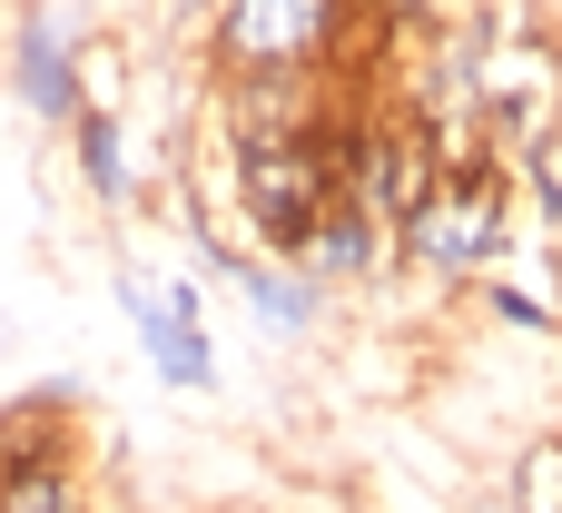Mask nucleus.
Wrapping results in <instances>:
<instances>
[{"mask_svg":"<svg viewBox=\"0 0 562 513\" xmlns=\"http://www.w3.org/2000/svg\"><path fill=\"white\" fill-rule=\"evenodd\" d=\"M484 306H494V316H514V326H533V336L553 326V306H543V297H524V287H504V277L484 287Z\"/></svg>","mask_w":562,"mask_h":513,"instance_id":"f8f14e48","label":"nucleus"},{"mask_svg":"<svg viewBox=\"0 0 562 513\" xmlns=\"http://www.w3.org/2000/svg\"><path fill=\"white\" fill-rule=\"evenodd\" d=\"M0 513H89L79 455H59V465H30V475H0Z\"/></svg>","mask_w":562,"mask_h":513,"instance_id":"1a4fd4ad","label":"nucleus"},{"mask_svg":"<svg viewBox=\"0 0 562 513\" xmlns=\"http://www.w3.org/2000/svg\"><path fill=\"white\" fill-rule=\"evenodd\" d=\"M59 455H69V425H59V405H49V395H30V405H0V475L59 465Z\"/></svg>","mask_w":562,"mask_h":513,"instance_id":"6e6552de","label":"nucleus"},{"mask_svg":"<svg viewBox=\"0 0 562 513\" xmlns=\"http://www.w3.org/2000/svg\"><path fill=\"white\" fill-rule=\"evenodd\" d=\"M10 79H20V99H30L40 119H79V109H89V69H79V49L59 40L49 10H30V20L10 30Z\"/></svg>","mask_w":562,"mask_h":513,"instance_id":"20e7f679","label":"nucleus"},{"mask_svg":"<svg viewBox=\"0 0 562 513\" xmlns=\"http://www.w3.org/2000/svg\"><path fill=\"white\" fill-rule=\"evenodd\" d=\"M326 129H336V69H227L237 148H306Z\"/></svg>","mask_w":562,"mask_h":513,"instance_id":"7ed1b4c3","label":"nucleus"},{"mask_svg":"<svg viewBox=\"0 0 562 513\" xmlns=\"http://www.w3.org/2000/svg\"><path fill=\"white\" fill-rule=\"evenodd\" d=\"M119 306L138 316V336H148V366L178 386V395H207L217 386V356H207V326L198 316H178V306H158L138 277H119Z\"/></svg>","mask_w":562,"mask_h":513,"instance_id":"39448f33","label":"nucleus"},{"mask_svg":"<svg viewBox=\"0 0 562 513\" xmlns=\"http://www.w3.org/2000/svg\"><path fill=\"white\" fill-rule=\"evenodd\" d=\"M504 148L494 138H474V148H454L445 158V178H435V198L395 227V247L425 267V277H484V257L504 247Z\"/></svg>","mask_w":562,"mask_h":513,"instance_id":"f257e3e1","label":"nucleus"},{"mask_svg":"<svg viewBox=\"0 0 562 513\" xmlns=\"http://www.w3.org/2000/svg\"><path fill=\"white\" fill-rule=\"evenodd\" d=\"M524 504L562 513V445H533V455H524Z\"/></svg>","mask_w":562,"mask_h":513,"instance_id":"9b49d317","label":"nucleus"},{"mask_svg":"<svg viewBox=\"0 0 562 513\" xmlns=\"http://www.w3.org/2000/svg\"><path fill=\"white\" fill-rule=\"evenodd\" d=\"M524 178H533V198L553 208V227H562V119L533 138V148H524Z\"/></svg>","mask_w":562,"mask_h":513,"instance_id":"9d476101","label":"nucleus"},{"mask_svg":"<svg viewBox=\"0 0 562 513\" xmlns=\"http://www.w3.org/2000/svg\"><path fill=\"white\" fill-rule=\"evenodd\" d=\"M336 138H346V109H336V129L306 138V148H237V218H247L257 247L296 257L306 227L346 198V148H336Z\"/></svg>","mask_w":562,"mask_h":513,"instance_id":"f03ea898","label":"nucleus"},{"mask_svg":"<svg viewBox=\"0 0 562 513\" xmlns=\"http://www.w3.org/2000/svg\"><path fill=\"white\" fill-rule=\"evenodd\" d=\"M69 129H79V178H89V198H109V208H119V198L138 188V178H128V138H119V109H109V99H89Z\"/></svg>","mask_w":562,"mask_h":513,"instance_id":"0eeeda50","label":"nucleus"},{"mask_svg":"<svg viewBox=\"0 0 562 513\" xmlns=\"http://www.w3.org/2000/svg\"><path fill=\"white\" fill-rule=\"evenodd\" d=\"M296 267L316 277V287H346V277H375L385 267V227L356 208V198H336L316 227H306V247H296Z\"/></svg>","mask_w":562,"mask_h":513,"instance_id":"423d86ee","label":"nucleus"}]
</instances>
